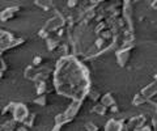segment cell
<instances>
[{"instance_id": "obj_19", "label": "cell", "mask_w": 157, "mask_h": 131, "mask_svg": "<svg viewBox=\"0 0 157 131\" xmlns=\"http://www.w3.org/2000/svg\"><path fill=\"white\" fill-rule=\"evenodd\" d=\"M36 119H37V114L36 113H30L29 114V117L24 121L22 126H25V127H28V129H33L34 123H36Z\"/></svg>"}, {"instance_id": "obj_17", "label": "cell", "mask_w": 157, "mask_h": 131, "mask_svg": "<svg viewBox=\"0 0 157 131\" xmlns=\"http://www.w3.org/2000/svg\"><path fill=\"white\" fill-rule=\"evenodd\" d=\"M17 122L13 118L7 119L6 122H3V131H16L17 130Z\"/></svg>"}, {"instance_id": "obj_12", "label": "cell", "mask_w": 157, "mask_h": 131, "mask_svg": "<svg viewBox=\"0 0 157 131\" xmlns=\"http://www.w3.org/2000/svg\"><path fill=\"white\" fill-rule=\"evenodd\" d=\"M54 122H55V126L63 127V126H66V125L72 123V122H73V119L68 118L64 113H62V114H56V115H55V118H54Z\"/></svg>"}, {"instance_id": "obj_21", "label": "cell", "mask_w": 157, "mask_h": 131, "mask_svg": "<svg viewBox=\"0 0 157 131\" xmlns=\"http://www.w3.org/2000/svg\"><path fill=\"white\" fill-rule=\"evenodd\" d=\"M14 105H16L14 102H9V104H7V105L2 109V113H0V115H9V114L12 115L13 109H14Z\"/></svg>"}, {"instance_id": "obj_2", "label": "cell", "mask_w": 157, "mask_h": 131, "mask_svg": "<svg viewBox=\"0 0 157 131\" xmlns=\"http://www.w3.org/2000/svg\"><path fill=\"white\" fill-rule=\"evenodd\" d=\"M67 25V22H66V17L63 16L62 13H56L55 16H52L51 18H48V20L46 21V24H45V28L46 30L48 32V33H55V32H58L59 29H62V28H64Z\"/></svg>"}, {"instance_id": "obj_15", "label": "cell", "mask_w": 157, "mask_h": 131, "mask_svg": "<svg viewBox=\"0 0 157 131\" xmlns=\"http://www.w3.org/2000/svg\"><path fill=\"white\" fill-rule=\"evenodd\" d=\"M107 111H109V109L105 108L104 105H102L101 102H97L94 106L92 108V113H94L97 115H100V117H104V115L107 114Z\"/></svg>"}, {"instance_id": "obj_27", "label": "cell", "mask_w": 157, "mask_h": 131, "mask_svg": "<svg viewBox=\"0 0 157 131\" xmlns=\"http://www.w3.org/2000/svg\"><path fill=\"white\" fill-rule=\"evenodd\" d=\"M78 6H80V3H78L77 0H68L67 2V7L71 9H76V8H78Z\"/></svg>"}, {"instance_id": "obj_31", "label": "cell", "mask_w": 157, "mask_h": 131, "mask_svg": "<svg viewBox=\"0 0 157 131\" xmlns=\"http://www.w3.org/2000/svg\"><path fill=\"white\" fill-rule=\"evenodd\" d=\"M16 131H29V129L28 127H25V126H18V127H17V130Z\"/></svg>"}, {"instance_id": "obj_10", "label": "cell", "mask_w": 157, "mask_h": 131, "mask_svg": "<svg viewBox=\"0 0 157 131\" xmlns=\"http://www.w3.org/2000/svg\"><path fill=\"white\" fill-rule=\"evenodd\" d=\"M126 122H127V119H122V121L110 119L106 122L105 131H121V129L123 127V125H126Z\"/></svg>"}, {"instance_id": "obj_14", "label": "cell", "mask_w": 157, "mask_h": 131, "mask_svg": "<svg viewBox=\"0 0 157 131\" xmlns=\"http://www.w3.org/2000/svg\"><path fill=\"white\" fill-rule=\"evenodd\" d=\"M37 75H38V70L33 66H28L25 68V72H24V77L30 81H34V83L37 80Z\"/></svg>"}, {"instance_id": "obj_4", "label": "cell", "mask_w": 157, "mask_h": 131, "mask_svg": "<svg viewBox=\"0 0 157 131\" xmlns=\"http://www.w3.org/2000/svg\"><path fill=\"white\" fill-rule=\"evenodd\" d=\"M29 114H30V111H29L28 106L25 104L18 102V104L14 105V109H13V113H12V118L16 121L17 123L22 125L24 121L29 117Z\"/></svg>"}, {"instance_id": "obj_26", "label": "cell", "mask_w": 157, "mask_h": 131, "mask_svg": "<svg viewBox=\"0 0 157 131\" xmlns=\"http://www.w3.org/2000/svg\"><path fill=\"white\" fill-rule=\"evenodd\" d=\"M85 130L86 131H100V127L94 122H88L85 125Z\"/></svg>"}, {"instance_id": "obj_30", "label": "cell", "mask_w": 157, "mask_h": 131, "mask_svg": "<svg viewBox=\"0 0 157 131\" xmlns=\"http://www.w3.org/2000/svg\"><path fill=\"white\" fill-rule=\"evenodd\" d=\"M109 111L113 113V114H117L118 111H119V108H118V105H114V106H111V108L109 109Z\"/></svg>"}, {"instance_id": "obj_29", "label": "cell", "mask_w": 157, "mask_h": 131, "mask_svg": "<svg viewBox=\"0 0 157 131\" xmlns=\"http://www.w3.org/2000/svg\"><path fill=\"white\" fill-rule=\"evenodd\" d=\"M134 131H153V130H152V127H151V126L145 125V126H143V127H140V129H136V130H134Z\"/></svg>"}, {"instance_id": "obj_22", "label": "cell", "mask_w": 157, "mask_h": 131, "mask_svg": "<svg viewBox=\"0 0 157 131\" xmlns=\"http://www.w3.org/2000/svg\"><path fill=\"white\" fill-rule=\"evenodd\" d=\"M34 4H36V6H38V7H41L45 12H48V11H50V9L54 7V3H52V2H36Z\"/></svg>"}, {"instance_id": "obj_28", "label": "cell", "mask_w": 157, "mask_h": 131, "mask_svg": "<svg viewBox=\"0 0 157 131\" xmlns=\"http://www.w3.org/2000/svg\"><path fill=\"white\" fill-rule=\"evenodd\" d=\"M152 130L153 131H156L157 130V113H155V114H152Z\"/></svg>"}, {"instance_id": "obj_18", "label": "cell", "mask_w": 157, "mask_h": 131, "mask_svg": "<svg viewBox=\"0 0 157 131\" xmlns=\"http://www.w3.org/2000/svg\"><path fill=\"white\" fill-rule=\"evenodd\" d=\"M101 93L98 91H96V89H90L89 91V93H88V96H86V98H89L92 102H94V104H97V102H100L101 101Z\"/></svg>"}, {"instance_id": "obj_1", "label": "cell", "mask_w": 157, "mask_h": 131, "mask_svg": "<svg viewBox=\"0 0 157 131\" xmlns=\"http://www.w3.org/2000/svg\"><path fill=\"white\" fill-rule=\"evenodd\" d=\"M54 87L60 96L84 101L90 91L89 70L75 56H62L56 64Z\"/></svg>"}, {"instance_id": "obj_8", "label": "cell", "mask_w": 157, "mask_h": 131, "mask_svg": "<svg viewBox=\"0 0 157 131\" xmlns=\"http://www.w3.org/2000/svg\"><path fill=\"white\" fill-rule=\"evenodd\" d=\"M140 94L148 101L152 100L157 94V75H155V81H152L151 84H148L147 87H144V88L141 89Z\"/></svg>"}, {"instance_id": "obj_37", "label": "cell", "mask_w": 157, "mask_h": 131, "mask_svg": "<svg viewBox=\"0 0 157 131\" xmlns=\"http://www.w3.org/2000/svg\"><path fill=\"white\" fill-rule=\"evenodd\" d=\"M0 113H2V109H0Z\"/></svg>"}, {"instance_id": "obj_13", "label": "cell", "mask_w": 157, "mask_h": 131, "mask_svg": "<svg viewBox=\"0 0 157 131\" xmlns=\"http://www.w3.org/2000/svg\"><path fill=\"white\" fill-rule=\"evenodd\" d=\"M60 40H58L56 37H50L48 40H46V46H47V50L50 52H54V51H58L59 46H60Z\"/></svg>"}, {"instance_id": "obj_20", "label": "cell", "mask_w": 157, "mask_h": 131, "mask_svg": "<svg viewBox=\"0 0 157 131\" xmlns=\"http://www.w3.org/2000/svg\"><path fill=\"white\" fill-rule=\"evenodd\" d=\"M147 101H148V100H145L140 93H137V94H135L134 98H132V105H134V106H143Z\"/></svg>"}, {"instance_id": "obj_11", "label": "cell", "mask_w": 157, "mask_h": 131, "mask_svg": "<svg viewBox=\"0 0 157 131\" xmlns=\"http://www.w3.org/2000/svg\"><path fill=\"white\" fill-rule=\"evenodd\" d=\"M100 102L105 106V108H107V109H110L111 106H114V105H117V101H115V98H114V96H113L110 92H107V93H105L104 96L101 97V101Z\"/></svg>"}, {"instance_id": "obj_16", "label": "cell", "mask_w": 157, "mask_h": 131, "mask_svg": "<svg viewBox=\"0 0 157 131\" xmlns=\"http://www.w3.org/2000/svg\"><path fill=\"white\" fill-rule=\"evenodd\" d=\"M36 92H37V96H46L47 92H48L46 81H39V83H36Z\"/></svg>"}, {"instance_id": "obj_6", "label": "cell", "mask_w": 157, "mask_h": 131, "mask_svg": "<svg viewBox=\"0 0 157 131\" xmlns=\"http://www.w3.org/2000/svg\"><path fill=\"white\" fill-rule=\"evenodd\" d=\"M134 47H128V48H119L117 50V62L121 67H126L127 63H128L130 58H131V52Z\"/></svg>"}, {"instance_id": "obj_33", "label": "cell", "mask_w": 157, "mask_h": 131, "mask_svg": "<svg viewBox=\"0 0 157 131\" xmlns=\"http://www.w3.org/2000/svg\"><path fill=\"white\" fill-rule=\"evenodd\" d=\"M51 131H62V127H59V126H54V129Z\"/></svg>"}, {"instance_id": "obj_5", "label": "cell", "mask_w": 157, "mask_h": 131, "mask_svg": "<svg viewBox=\"0 0 157 131\" xmlns=\"http://www.w3.org/2000/svg\"><path fill=\"white\" fill-rule=\"evenodd\" d=\"M145 125H147V117H145V114L134 115V117H131V118L127 119V122H126V126L131 131L143 127V126H145Z\"/></svg>"}, {"instance_id": "obj_25", "label": "cell", "mask_w": 157, "mask_h": 131, "mask_svg": "<svg viewBox=\"0 0 157 131\" xmlns=\"http://www.w3.org/2000/svg\"><path fill=\"white\" fill-rule=\"evenodd\" d=\"M38 37H39V38H42V40H45V41H46V40H48V38H50V33H48V32L46 30L45 28H42L41 30L38 32Z\"/></svg>"}, {"instance_id": "obj_24", "label": "cell", "mask_w": 157, "mask_h": 131, "mask_svg": "<svg viewBox=\"0 0 157 131\" xmlns=\"http://www.w3.org/2000/svg\"><path fill=\"white\" fill-rule=\"evenodd\" d=\"M43 63V56L42 55H36L33 58V62H32V66L36 67V68H38V67H41Z\"/></svg>"}, {"instance_id": "obj_9", "label": "cell", "mask_w": 157, "mask_h": 131, "mask_svg": "<svg viewBox=\"0 0 157 131\" xmlns=\"http://www.w3.org/2000/svg\"><path fill=\"white\" fill-rule=\"evenodd\" d=\"M18 11H20V7H16V6L6 8V9H4V11L0 12V21L7 22V21H11V20H13V18L17 16Z\"/></svg>"}, {"instance_id": "obj_3", "label": "cell", "mask_w": 157, "mask_h": 131, "mask_svg": "<svg viewBox=\"0 0 157 131\" xmlns=\"http://www.w3.org/2000/svg\"><path fill=\"white\" fill-rule=\"evenodd\" d=\"M14 40H16V37H14L12 33H9L0 28V55L4 54V52L8 50H11V46Z\"/></svg>"}, {"instance_id": "obj_38", "label": "cell", "mask_w": 157, "mask_h": 131, "mask_svg": "<svg viewBox=\"0 0 157 131\" xmlns=\"http://www.w3.org/2000/svg\"><path fill=\"white\" fill-rule=\"evenodd\" d=\"M156 131H157V130H156Z\"/></svg>"}, {"instance_id": "obj_34", "label": "cell", "mask_w": 157, "mask_h": 131, "mask_svg": "<svg viewBox=\"0 0 157 131\" xmlns=\"http://www.w3.org/2000/svg\"><path fill=\"white\" fill-rule=\"evenodd\" d=\"M121 131H131V130H130L128 127H127V126H126V125H123V127H122V129H121Z\"/></svg>"}, {"instance_id": "obj_32", "label": "cell", "mask_w": 157, "mask_h": 131, "mask_svg": "<svg viewBox=\"0 0 157 131\" xmlns=\"http://www.w3.org/2000/svg\"><path fill=\"white\" fill-rule=\"evenodd\" d=\"M151 7H152V9L157 11V0H156V2H152V3H151Z\"/></svg>"}, {"instance_id": "obj_7", "label": "cell", "mask_w": 157, "mask_h": 131, "mask_svg": "<svg viewBox=\"0 0 157 131\" xmlns=\"http://www.w3.org/2000/svg\"><path fill=\"white\" fill-rule=\"evenodd\" d=\"M82 102H84V101L72 100V101H71V105H68V108H67V110L64 111V114L67 115L68 118H71V119L75 121L76 115L78 114V111H80L81 108H82Z\"/></svg>"}, {"instance_id": "obj_36", "label": "cell", "mask_w": 157, "mask_h": 131, "mask_svg": "<svg viewBox=\"0 0 157 131\" xmlns=\"http://www.w3.org/2000/svg\"><path fill=\"white\" fill-rule=\"evenodd\" d=\"M0 131H3V123L0 122Z\"/></svg>"}, {"instance_id": "obj_23", "label": "cell", "mask_w": 157, "mask_h": 131, "mask_svg": "<svg viewBox=\"0 0 157 131\" xmlns=\"http://www.w3.org/2000/svg\"><path fill=\"white\" fill-rule=\"evenodd\" d=\"M47 102H48L47 96H37L36 98H34V104L38 106H46Z\"/></svg>"}, {"instance_id": "obj_35", "label": "cell", "mask_w": 157, "mask_h": 131, "mask_svg": "<svg viewBox=\"0 0 157 131\" xmlns=\"http://www.w3.org/2000/svg\"><path fill=\"white\" fill-rule=\"evenodd\" d=\"M4 76H6V72L0 71V80H2V79H3V77H4Z\"/></svg>"}]
</instances>
